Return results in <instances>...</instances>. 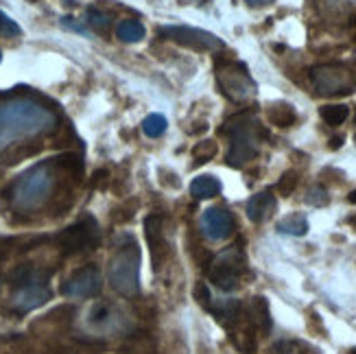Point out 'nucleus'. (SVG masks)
I'll return each mask as SVG.
<instances>
[{"mask_svg":"<svg viewBox=\"0 0 356 354\" xmlns=\"http://www.w3.org/2000/svg\"><path fill=\"white\" fill-rule=\"evenodd\" d=\"M57 127V116L31 97H0V151L11 145L49 134Z\"/></svg>","mask_w":356,"mask_h":354,"instance_id":"f257e3e1","label":"nucleus"},{"mask_svg":"<svg viewBox=\"0 0 356 354\" xmlns=\"http://www.w3.org/2000/svg\"><path fill=\"white\" fill-rule=\"evenodd\" d=\"M55 188V164L42 162L24 171L11 186V208L18 212H33L46 204Z\"/></svg>","mask_w":356,"mask_h":354,"instance_id":"f03ea898","label":"nucleus"},{"mask_svg":"<svg viewBox=\"0 0 356 354\" xmlns=\"http://www.w3.org/2000/svg\"><path fill=\"white\" fill-rule=\"evenodd\" d=\"M107 280L122 298L140 296V248L131 236H127L112 256Z\"/></svg>","mask_w":356,"mask_h":354,"instance_id":"7ed1b4c3","label":"nucleus"},{"mask_svg":"<svg viewBox=\"0 0 356 354\" xmlns=\"http://www.w3.org/2000/svg\"><path fill=\"white\" fill-rule=\"evenodd\" d=\"M49 273L38 271V269H18L13 275V293L9 300V306L13 313L24 315L40 309L42 304L51 300V289H49Z\"/></svg>","mask_w":356,"mask_h":354,"instance_id":"20e7f679","label":"nucleus"},{"mask_svg":"<svg viewBox=\"0 0 356 354\" xmlns=\"http://www.w3.org/2000/svg\"><path fill=\"white\" fill-rule=\"evenodd\" d=\"M223 134L229 136V151H227V164L229 166H243L256 158L258 153V120L252 114H238L232 116Z\"/></svg>","mask_w":356,"mask_h":354,"instance_id":"39448f33","label":"nucleus"},{"mask_svg":"<svg viewBox=\"0 0 356 354\" xmlns=\"http://www.w3.org/2000/svg\"><path fill=\"white\" fill-rule=\"evenodd\" d=\"M311 81L323 97H343L356 90V70L348 64H323L311 70Z\"/></svg>","mask_w":356,"mask_h":354,"instance_id":"423d86ee","label":"nucleus"},{"mask_svg":"<svg viewBox=\"0 0 356 354\" xmlns=\"http://www.w3.org/2000/svg\"><path fill=\"white\" fill-rule=\"evenodd\" d=\"M245 271V254L238 245L223 250L208 263V278L221 291H232L238 287V280Z\"/></svg>","mask_w":356,"mask_h":354,"instance_id":"0eeeda50","label":"nucleus"},{"mask_svg":"<svg viewBox=\"0 0 356 354\" xmlns=\"http://www.w3.org/2000/svg\"><path fill=\"white\" fill-rule=\"evenodd\" d=\"M59 248L64 254H81V252H90L97 250L101 243V230L95 217H83L81 221H76L74 225L66 227L64 232L57 236Z\"/></svg>","mask_w":356,"mask_h":354,"instance_id":"6e6552de","label":"nucleus"},{"mask_svg":"<svg viewBox=\"0 0 356 354\" xmlns=\"http://www.w3.org/2000/svg\"><path fill=\"white\" fill-rule=\"evenodd\" d=\"M216 81H219L223 95L234 103H245L256 97V83L252 74L247 72L243 64H236V61L221 66L219 72H216Z\"/></svg>","mask_w":356,"mask_h":354,"instance_id":"1a4fd4ad","label":"nucleus"},{"mask_svg":"<svg viewBox=\"0 0 356 354\" xmlns=\"http://www.w3.org/2000/svg\"><path fill=\"white\" fill-rule=\"evenodd\" d=\"M160 35L171 40L179 46H186V49L193 51H208V53H216L225 49V42L221 38H216L210 31L204 29H195V26H184V24H168L160 29Z\"/></svg>","mask_w":356,"mask_h":354,"instance_id":"9d476101","label":"nucleus"},{"mask_svg":"<svg viewBox=\"0 0 356 354\" xmlns=\"http://www.w3.org/2000/svg\"><path fill=\"white\" fill-rule=\"evenodd\" d=\"M101 287H103V280H101L99 267L86 265L79 271H74L70 278L64 282V287H61V293H64L66 298H72V300H86V298L99 296Z\"/></svg>","mask_w":356,"mask_h":354,"instance_id":"9b49d317","label":"nucleus"},{"mask_svg":"<svg viewBox=\"0 0 356 354\" xmlns=\"http://www.w3.org/2000/svg\"><path fill=\"white\" fill-rule=\"evenodd\" d=\"M236 223L227 208H208L201 214V232L210 241H225L234 234Z\"/></svg>","mask_w":356,"mask_h":354,"instance_id":"f8f14e48","label":"nucleus"},{"mask_svg":"<svg viewBox=\"0 0 356 354\" xmlns=\"http://www.w3.org/2000/svg\"><path fill=\"white\" fill-rule=\"evenodd\" d=\"M145 234L147 243L151 250V260H153V269L160 271L162 258L166 254V243H164V230H162V217L160 214H149L145 219Z\"/></svg>","mask_w":356,"mask_h":354,"instance_id":"ddd939ff","label":"nucleus"},{"mask_svg":"<svg viewBox=\"0 0 356 354\" xmlns=\"http://www.w3.org/2000/svg\"><path fill=\"white\" fill-rule=\"evenodd\" d=\"M275 206H277L275 195L271 191H262L247 202V217H250L252 223H262L275 212Z\"/></svg>","mask_w":356,"mask_h":354,"instance_id":"4468645a","label":"nucleus"},{"mask_svg":"<svg viewBox=\"0 0 356 354\" xmlns=\"http://www.w3.org/2000/svg\"><path fill=\"white\" fill-rule=\"evenodd\" d=\"M250 321L254 324L256 330L260 332H269L271 330V313H269V302L258 296V298H252V304H250Z\"/></svg>","mask_w":356,"mask_h":354,"instance_id":"2eb2a0df","label":"nucleus"},{"mask_svg":"<svg viewBox=\"0 0 356 354\" xmlns=\"http://www.w3.org/2000/svg\"><path fill=\"white\" fill-rule=\"evenodd\" d=\"M221 193V182L214 175H199L191 184V195L195 199H212Z\"/></svg>","mask_w":356,"mask_h":354,"instance_id":"dca6fc26","label":"nucleus"},{"mask_svg":"<svg viewBox=\"0 0 356 354\" xmlns=\"http://www.w3.org/2000/svg\"><path fill=\"white\" fill-rule=\"evenodd\" d=\"M116 317H118V311L110 302H99L92 306L88 321H90V326H95V328H105V326H112Z\"/></svg>","mask_w":356,"mask_h":354,"instance_id":"f3484780","label":"nucleus"},{"mask_svg":"<svg viewBox=\"0 0 356 354\" xmlns=\"http://www.w3.org/2000/svg\"><path fill=\"white\" fill-rule=\"evenodd\" d=\"M267 116L271 120V125H275V127H291L293 122L298 120L296 110H293V105H289V103H273L267 110Z\"/></svg>","mask_w":356,"mask_h":354,"instance_id":"a211bd4d","label":"nucleus"},{"mask_svg":"<svg viewBox=\"0 0 356 354\" xmlns=\"http://www.w3.org/2000/svg\"><path fill=\"white\" fill-rule=\"evenodd\" d=\"M116 35H118L122 42L134 44V42L145 40L147 29H145V24H143L140 20H122V22H118V26H116Z\"/></svg>","mask_w":356,"mask_h":354,"instance_id":"6ab92c4d","label":"nucleus"},{"mask_svg":"<svg viewBox=\"0 0 356 354\" xmlns=\"http://www.w3.org/2000/svg\"><path fill=\"white\" fill-rule=\"evenodd\" d=\"M277 232L291 234V236H304L308 232V221L304 214H291V217L277 223Z\"/></svg>","mask_w":356,"mask_h":354,"instance_id":"aec40b11","label":"nucleus"},{"mask_svg":"<svg viewBox=\"0 0 356 354\" xmlns=\"http://www.w3.org/2000/svg\"><path fill=\"white\" fill-rule=\"evenodd\" d=\"M321 118L326 120V125H343V122L348 120L350 116V107L348 105H323L321 110H319Z\"/></svg>","mask_w":356,"mask_h":354,"instance_id":"412c9836","label":"nucleus"},{"mask_svg":"<svg viewBox=\"0 0 356 354\" xmlns=\"http://www.w3.org/2000/svg\"><path fill=\"white\" fill-rule=\"evenodd\" d=\"M168 127V122L162 114H149L145 120H143V131L145 136L149 138H160Z\"/></svg>","mask_w":356,"mask_h":354,"instance_id":"4be33fe9","label":"nucleus"},{"mask_svg":"<svg viewBox=\"0 0 356 354\" xmlns=\"http://www.w3.org/2000/svg\"><path fill=\"white\" fill-rule=\"evenodd\" d=\"M86 22L92 26V29H97V31H101V33H105L107 29H110V24H112V18L107 15L105 11H99V9H95V7H90L88 11H86Z\"/></svg>","mask_w":356,"mask_h":354,"instance_id":"5701e85b","label":"nucleus"},{"mask_svg":"<svg viewBox=\"0 0 356 354\" xmlns=\"http://www.w3.org/2000/svg\"><path fill=\"white\" fill-rule=\"evenodd\" d=\"M216 151H219V147H216L214 140H204V143H197L195 149H193V156L199 160V162H208L216 156Z\"/></svg>","mask_w":356,"mask_h":354,"instance_id":"b1692460","label":"nucleus"},{"mask_svg":"<svg viewBox=\"0 0 356 354\" xmlns=\"http://www.w3.org/2000/svg\"><path fill=\"white\" fill-rule=\"evenodd\" d=\"M22 33L20 24L11 20L5 11H0V38H18Z\"/></svg>","mask_w":356,"mask_h":354,"instance_id":"393cba45","label":"nucleus"},{"mask_svg":"<svg viewBox=\"0 0 356 354\" xmlns=\"http://www.w3.org/2000/svg\"><path fill=\"white\" fill-rule=\"evenodd\" d=\"M298 182H300V177H298V173H296V171L284 173V175L280 177V182H277V193H280L282 197H289L293 191H296Z\"/></svg>","mask_w":356,"mask_h":354,"instance_id":"a878e982","label":"nucleus"},{"mask_svg":"<svg viewBox=\"0 0 356 354\" xmlns=\"http://www.w3.org/2000/svg\"><path fill=\"white\" fill-rule=\"evenodd\" d=\"M306 202L311 204V206H326L328 204V193H326V188H321V186H315V188H311L308 191V197H306Z\"/></svg>","mask_w":356,"mask_h":354,"instance_id":"bb28decb","label":"nucleus"},{"mask_svg":"<svg viewBox=\"0 0 356 354\" xmlns=\"http://www.w3.org/2000/svg\"><path fill=\"white\" fill-rule=\"evenodd\" d=\"M195 298H197V302H199L201 306H204V309H208V306H210L212 296H210V289H208L206 282H199V284L195 287Z\"/></svg>","mask_w":356,"mask_h":354,"instance_id":"cd10ccee","label":"nucleus"},{"mask_svg":"<svg viewBox=\"0 0 356 354\" xmlns=\"http://www.w3.org/2000/svg\"><path fill=\"white\" fill-rule=\"evenodd\" d=\"M61 26H66V29L74 31V33H79L83 38H90V31L81 22H76L74 18H70V15H64V18H61Z\"/></svg>","mask_w":356,"mask_h":354,"instance_id":"c85d7f7f","label":"nucleus"},{"mask_svg":"<svg viewBox=\"0 0 356 354\" xmlns=\"http://www.w3.org/2000/svg\"><path fill=\"white\" fill-rule=\"evenodd\" d=\"M247 5H252V7H267V5H271L273 0H245Z\"/></svg>","mask_w":356,"mask_h":354,"instance_id":"c756f323","label":"nucleus"},{"mask_svg":"<svg viewBox=\"0 0 356 354\" xmlns=\"http://www.w3.org/2000/svg\"><path fill=\"white\" fill-rule=\"evenodd\" d=\"M343 143V138H334V140H330V149H339Z\"/></svg>","mask_w":356,"mask_h":354,"instance_id":"7c9ffc66","label":"nucleus"},{"mask_svg":"<svg viewBox=\"0 0 356 354\" xmlns=\"http://www.w3.org/2000/svg\"><path fill=\"white\" fill-rule=\"evenodd\" d=\"M348 202H350V204H356V191H352V193H350Z\"/></svg>","mask_w":356,"mask_h":354,"instance_id":"2f4dec72","label":"nucleus"},{"mask_svg":"<svg viewBox=\"0 0 356 354\" xmlns=\"http://www.w3.org/2000/svg\"><path fill=\"white\" fill-rule=\"evenodd\" d=\"M352 33H354V38H356V18L352 20Z\"/></svg>","mask_w":356,"mask_h":354,"instance_id":"473e14b6","label":"nucleus"},{"mask_svg":"<svg viewBox=\"0 0 356 354\" xmlns=\"http://www.w3.org/2000/svg\"><path fill=\"white\" fill-rule=\"evenodd\" d=\"M350 354H356V348H352V350H350Z\"/></svg>","mask_w":356,"mask_h":354,"instance_id":"72a5a7b5","label":"nucleus"},{"mask_svg":"<svg viewBox=\"0 0 356 354\" xmlns=\"http://www.w3.org/2000/svg\"><path fill=\"white\" fill-rule=\"evenodd\" d=\"M0 61H3V53H0Z\"/></svg>","mask_w":356,"mask_h":354,"instance_id":"f704fd0d","label":"nucleus"}]
</instances>
